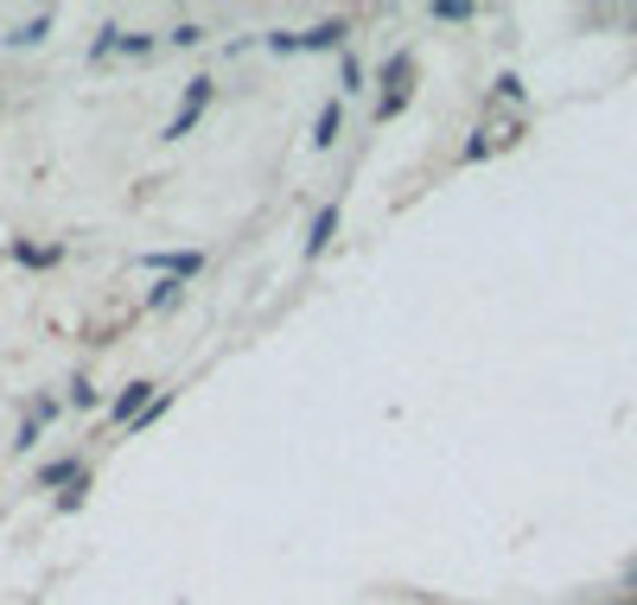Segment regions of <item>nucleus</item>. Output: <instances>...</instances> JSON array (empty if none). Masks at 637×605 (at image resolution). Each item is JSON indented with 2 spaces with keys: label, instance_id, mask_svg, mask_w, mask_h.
<instances>
[{
  "label": "nucleus",
  "instance_id": "f257e3e1",
  "mask_svg": "<svg viewBox=\"0 0 637 605\" xmlns=\"http://www.w3.org/2000/svg\"><path fill=\"white\" fill-rule=\"evenodd\" d=\"M204 103H211V76H191V90H186V109L166 121V141H179V134H191L198 128V115H204Z\"/></svg>",
  "mask_w": 637,
  "mask_h": 605
},
{
  "label": "nucleus",
  "instance_id": "f03ea898",
  "mask_svg": "<svg viewBox=\"0 0 637 605\" xmlns=\"http://www.w3.org/2000/svg\"><path fill=\"white\" fill-rule=\"evenodd\" d=\"M153 402H160V395H153V382H128V389L115 395V408H109V415H115V420H141V415L153 408Z\"/></svg>",
  "mask_w": 637,
  "mask_h": 605
},
{
  "label": "nucleus",
  "instance_id": "7ed1b4c3",
  "mask_svg": "<svg viewBox=\"0 0 637 605\" xmlns=\"http://www.w3.org/2000/svg\"><path fill=\"white\" fill-rule=\"evenodd\" d=\"M332 236H338V204H326V211L312 217V229H306V262H312V256H326V242H332Z\"/></svg>",
  "mask_w": 637,
  "mask_h": 605
},
{
  "label": "nucleus",
  "instance_id": "20e7f679",
  "mask_svg": "<svg viewBox=\"0 0 637 605\" xmlns=\"http://www.w3.org/2000/svg\"><path fill=\"white\" fill-rule=\"evenodd\" d=\"M148 268H166V281H191L204 268V256L198 249H186V256H148Z\"/></svg>",
  "mask_w": 637,
  "mask_h": 605
},
{
  "label": "nucleus",
  "instance_id": "39448f33",
  "mask_svg": "<svg viewBox=\"0 0 637 605\" xmlns=\"http://www.w3.org/2000/svg\"><path fill=\"white\" fill-rule=\"evenodd\" d=\"M344 33H351L344 20H319L312 33H300V51H326V45H344Z\"/></svg>",
  "mask_w": 637,
  "mask_h": 605
},
{
  "label": "nucleus",
  "instance_id": "423d86ee",
  "mask_svg": "<svg viewBox=\"0 0 637 605\" xmlns=\"http://www.w3.org/2000/svg\"><path fill=\"white\" fill-rule=\"evenodd\" d=\"M427 20H440V26H465V20H479V7H465V0H434Z\"/></svg>",
  "mask_w": 637,
  "mask_h": 605
},
{
  "label": "nucleus",
  "instance_id": "0eeeda50",
  "mask_svg": "<svg viewBox=\"0 0 637 605\" xmlns=\"http://www.w3.org/2000/svg\"><path fill=\"white\" fill-rule=\"evenodd\" d=\"M38 485H90V478H83V465H76V459H51V465L38 472Z\"/></svg>",
  "mask_w": 637,
  "mask_h": 605
},
{
  "label": "nucleus",
  "instance_id": "6e6552de",
  "mask_svg": "<svg viewBox=\"0 0 637 605\" xmlns=\"http://www.w3.org/2000/svg\"><path fill=\"white\" fill-rule=\"evenodd\" d=\"M338 128H344V109H338V103H326V109H319V128H312V141H319V147H332Z\"/></svg>",
  "mask_w": 637,
  "mask_h": 605
},
{
  "label": "nucleus",
  "instance_id": "1a4fd4ad",
  "mask_svg": "<svg viewBox=\"0 0 637 605\" xmlns=\"http://www.w3.org/2000/svg\"><path fill=\"white\" fill-rule=\"evenodd\" d=\"M45 33H51V13H33L26 26H13V33H7V45H38Z\"/></svg>",
  "mask_w": 637,
  "mask_h": 605
},
{
  "label": "nucleus",
  "instance_id": "9d476101",
  "mask_svg": "<svg viewBox=\"0 0 637 605\" xmlns=\"http://www.w3.org/2000/svg\"><path fill=\"white\" fill-rule=\"evenodd\" d=\"M13 256H20V262H26V268H51V262H58V256H64V249H33V242H20Z\"/></svg>",
  "mask_w": 637,
  "mask_h": 605
},
{
  "label": "nucleus",
  "instance_id": "9b49d317",
  "mask_svg": "<svg viewBox=\"0 0 637 605\" xmlns=\"http://www.w3.org/2000/svg\"><path fill=\"white\" fill-rule=\"evenodd\" d=\"M179 294H186V287H179V281H160V287H153L148 300L160 306V312H166V306H179Z\"/></svg>",
  "mask_w": 637,
  "mask_h": 605
},
{
  "label": "nucleus",
  "instance_id": "f8f14e48",
  "mask_svg": "<svg viewBox=\"0 0 637 605\" xmlns=\"http://www.w3.org/2000/svg\"><path fill=\"white\" fill-rule=\"evenodd\" d=\"M198 38H204V26H191V20L186 26H173V45H198Z\"/></svg>",
  "mask_w": 637,
  "mask_h": 605
},
{
  "label": "nucleus",
  "instance_id": "ddd939ff",
  "mask_svg": "<svg viewBox=\"0 0 637 605\" xmlns=\"http://www.w3.org/2000/svg\"><path fill=\"white\" fill-rule=\"evenodd\" d=\"M632 605H637V600H632Z\"/></svg>",
  "mask_w": 637,
  "mask_h": 605
}]
</instances>
